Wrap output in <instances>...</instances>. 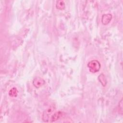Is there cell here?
I'll return each instance as SVG.
<instances>
[{"mask_svg": "<svg viewBox=\"0 0 123 123\" xmlns=\"http://www.w3.org/2000/svg\"><path fill=\"white\" fill-rule=\"evenodd\" d=\"M55 110V107L54 105H50L43 112L42 119L44 122H49V119L53 112Z\"/></svg>", "mask_w": 123, "mask_h": 123, "instance_id": "1", "label": "cell"}, {"mask_svg": "<svg viewBox=\"0 0 123 123\" xmlns=\"http://www.w3.org/2000/svg\"><path fill=\"white\" fill-rule=\"evenodd\" d=\"M87 67L90 72L92 73H96L99 71L101 65L98 61L93 60L90 61L87 63Z\"/></svg>", "mask_w": 123, "mask_h": 123, "instance_id": "2", "label": "cell"}, {"mask_svg": "<svg viewBox=\"0 0 123 123\" xmlns=\"http://www.w3.org/2000/svg\"><path fill=\"white\" fill-rule=\"evenodd\" d=\"M64 112L62 111H58L51 115L49 119V122H54L60 119L63 115Z\"/></svg>", "mask_w": 123, "mask_h": 123, "instance_id": "3", "label": "cell"}, {"mask_svg": "<svg viewBox=\"0 0 123 123\" xmlns=\"http://www.w3.org/2000/svg\"><path fill=\"white\" fill-rule=\"evenodd\" d=\"M33 84L36 87L38 88L42 86L45 84V81L41 78L37 77L34 79Z\"/></svg>", "mask_w": 123, "mask_h": 123, "instance_id": "4", "label": "cell"}, {"mask_svg": "<svg viewBox=\"0 0 123 123\" xmlns=\"http://www.w3.org/2000/svg\"><path fill=\"white\" fill-rule=\"evenodd\" d=\"M112 18V15L110 13H107L103 14L102 16L101 22L103 25L108 24L111 21Z\"/></svg>", "mask_w": 123, "mask_h": 123, "instance_id": "5", "label": "cell"}, {"mask_svg": "<svg viewBox=\"0 0 123 123\" xmlns=\"http://www.w3.org/2000/svg\"><path fill=\"white\" fill-rule=\"evenodd\" d=\"M18 91L16 87H13L10 89L9 92V95L10 96L12 97H15L17 96Z\"/></svg>", "mask_w": 123, "mask_h": 123, "instance_id": "6", "label": "cell"}, {"mask_svg": "<svg viewBox=\"0 0 123 123\" xmlns=\"http://www.w3.org/2000/svg\"><path fill=\"white\" fill-rule=\"evenodd\" d=\"M56 7L57 9L60 10H62L64 9L65 4L63 1H62V0L57 1V4H56Z\"/></svg>", "mask_w": 123, "mask_h": 123, "instance_id": "7", "label": "cell"}, {"mask_svg": "<svg viewBox=\"0 0 123 123\" xmlns=\"http://www.w3.org/2000/svg\"><path fill=\"white\" fill-rule=\"evenodd\" d=\"M119 112L120 114H123V98L121 99L119 103Z\"/></svg>", "mask_w": 123, "mask_h": 123, "instance_id": "8", "label": "cell"}]
</instances>
